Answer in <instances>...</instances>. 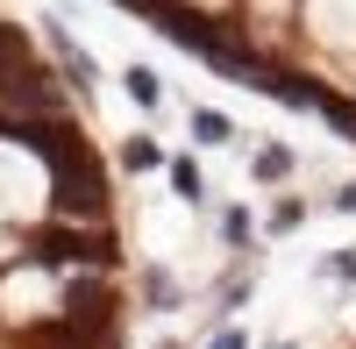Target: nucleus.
Instances as JSON below:
<instances>
[{"label": "nucleus", "instance_id": "f257e3e1", "mask_svg": "<svg viewBox=\"0 0 356 349\" xmlns=\"http://www.w3.org/2000/svg\"><path fill=\"white\" fill-rule=\"evenodd\" d=\"M193 129H200V143H228V122H221L214 107H200V114H193Z\"/></svg>", "mask_w": 356, "mask_h": 349}, {"label": "nucleus", "instance_id": "f03ea898", "mask_svg": "<svg viewBox=\"0 0 356 349\" xmlns=\"http://www.w3.org/2000/svg\"><path fill=\"white\" fill-rule=\"evenodd\" d=\"M129 93H136L143 107H157V72H129Z\"/></svg>", "mask_w": 356, "mask_h": 349}, {"label": "nucleus", "instance_id": "7ed1b4c3", "mask_svg": "<svg viewBox=\"0 0 356 349\" xmlns=\"http://www.w3.org/2000/svg\"><path fill=\"white\" fill-rule=\"evenodd\" d=\"M171 186L186 193V200H200V171H193V164H171Z\"/></svg>", "mask_w": 356, "mask_h": 349}, {"label": "nucleus", "instance_id": "20e7f679", "mask_svg": "<svg viewBox=\"0 0 356 349\" xmlns=\"http://www.w3.org/2000/svg\"><path fill=\"white\" fill-rule=\"evenodd\" d=\"M335 278H356V250H349V257H335Z\"/></svg>", "mask_w": 356, "mask_h": 349}, {"label": "nucleus", "instance_id": "39448f33", "mask_svg": "<svg viewBox=\"0 0 356 349\" xmlns=\"http://www.w3.org/2000/svg\"><path fill=\"white\" fill-rule=\"evenodd\" d=\"M214 349H243V335H221V342H214Z\"/></svg>", "mask_w": 356, "mask_h": 349}]
</instances>
